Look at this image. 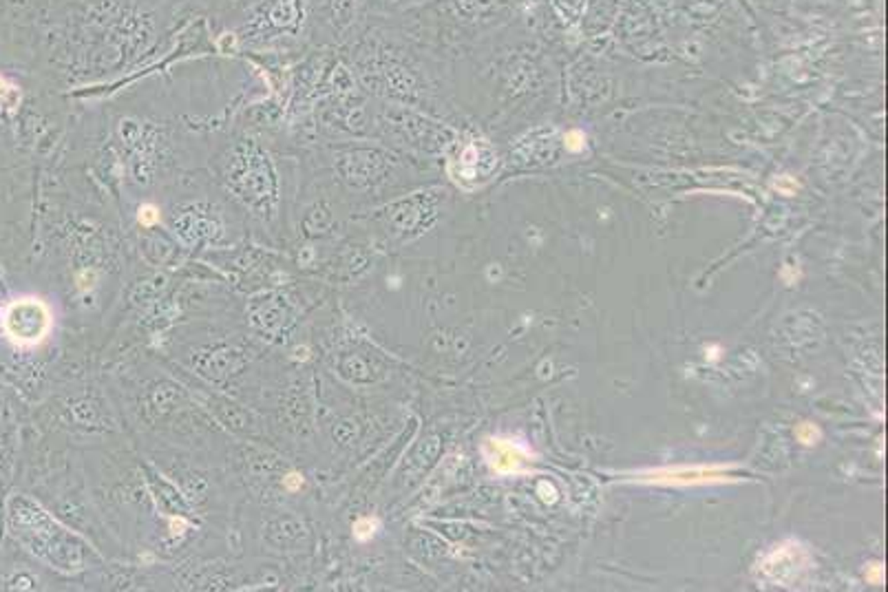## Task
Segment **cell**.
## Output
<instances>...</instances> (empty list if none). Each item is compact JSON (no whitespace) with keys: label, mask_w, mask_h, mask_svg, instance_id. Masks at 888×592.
Masks as SVG:
<instances>
[{"label":"cell","mask_w":888,"mask_h":592,"mask_svg":"<svg viewBox=\"0 0 888 592\" xmlns=\"http://www.w3.org/2000/svg\"><path fill=\"white\" fill-rule=\"evenodd\" d=\"M7 336L18 345H36L51 331V312L40 298H18L3 314Z\"/></svg>","instance_id":"1"},{"label":"cell","mask_w":888,"mask_h":592,"mask_svg":"<svg viewBox=\"0 0 888 592\" xmlns=\"http://www.w3.org/2000/svg\"><path fill=\"white\" fill-rule=\"evenodd\" d=\"M641 480L663 482V484H705V482H721L725 480L723 466H674V468H659L643 473Z\"/></svg>","instance_id":"2"},{"label":"cell","mask_w":888,"mask_h":592,"mask_svg":"<svg viewBox=\"0 0 888 592\" xmlns=\"http://www.w3.org/2000/svg\"><path fill=\"white\" fill-rule=\"evenodd\" d=\"M484 453L489 464L497 471V473H513L519 471V466L531 458V453L519 442L513 440H504V438H493L484 444Z\"/></svg>","instance_id":"3"},{"label":"cell","mask_w":888,"mask_h":592,"mask_svg":"<svg viewBox=\"0 0 888 592\" xmlns=\"http://www.w3.org/2000/svg\"><path fill=\"white\" fill-rule=\"evenodd\" d=\"M20 104V91L9 84L5 78H0V109H9L14 111Z\"/></svg>","instance_id":"4"},{"label":"cell","mask_w":888,"mask_h":592,"mask_svg":"<svg viewBox=\"0 0 888 592\" xmlns=\"http://www.w3.org/2000/svg\"><path fill=\"white\" fill-rule=\"evenodd\" d=\"M820 429L815 427L813 422H800L798 427H796V438L802 442V444H807V446H811V444H815L820 440Z\"/></svg>","instance_id":"5"},{"label":"cell","mask_w":888,"mask_h":592,"mask_svg":"<svg viewBox=\"0 0 888 592\" xmlns=\"http://www.w3.org/2000/svg\"><path fill=\"white\" fill-rule=\"evenodd\" d=\"M137 219H139V224H141V226H155V224L159 221V210H157L155 206L146 204V206H141V208H139V215H137Z\"/></svg>","instance_id":"6"},{"label":"cell","mask_w":888,"mask_h":592,"mask_svg":"<svg viewBox=\"0 0 888 592\" xmlns=\"http://www.w3.org/2000/svg\"><path fill=\"white\" fill-rule=\"evenodd\" d=\"M374 528H376V522H371V519H361V522L354 526V535L358 539H369L374 535Z\"/></svg>","instance_id":"7"},{"label":"cell","mask_w":888,"mask_h":592,"mask_svg":"<svg viewBox=\"0 0 888 592\" xmlns=\"http://www.w3.org/2000/svg\"><path fill=\"white\" fill-rule=\"evenodd\" d=\"M864 577H867L871 583H882L884 581V568H882V563H871L867 568V573H864Z\"/></svg>","instance_id":"8"}]
</instances>
